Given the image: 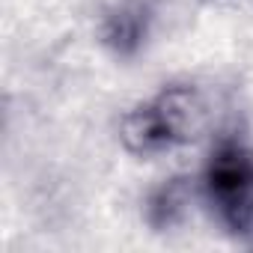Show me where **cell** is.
Segmentation results:
<instances>
[{"mask_svg":"<svg viewBox=\"0 0 253 253\" xmlns=\"http://www.w3.org/2000/svg\"><path fill=\"white\" fill-rule=\"evenodd\" d=\"M206 191L226 229L253 244V152L238 140H223L206 167Z\"/></svg>","mask_w":253,"mask_h":253,"instance_id":"7a4b0ae2","label":"cell"},{"mask_svg":"<svg viewBox=\"0 0 253 253\" xmlns=\"http://www.w3.org/2000/svg\"><path fill=\"white\" fill-rule=\"evenodd\" d=\"M206 128V101L194 86H167L152 101L125 113L119 137L134 155H155L194 140Z\"/></svg>","mask_w":253,"mask_h":253,"instance_id":"6da1fadb","label":"cell"},{"mask_svg":"<svg viewBox=\"0 0 253 253\" xmlns=\"http://www.w3.org/2000/svg\"><path fill=\"white\" fill-rule=\"evenodd\" d=\"M155 12L158 0H110L98 21L101 45L122 60L140 54V48L149 39Z\"/></svg>","mask_w":253,"mask_h":253,"instance_id":"3957f363","label":"cell"},{"mask_svg":"<svg viewBox=\"0 0 253 253\" xmlns=\"http://www.w3.org/2000/svg\"><path fill=\"white\" fill-rule=\"evenodd\" d=\"M191 203H194V182L188 176H173V179H164L158 188L149 191L146 203H143V214H146V223L158 232L164 229H173L179 226L188 211H191Z\"/></svg>","mask_w":253,"mask_h":253,"instance_id":"277c9868","label":"cell"}]
</instances>
